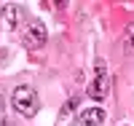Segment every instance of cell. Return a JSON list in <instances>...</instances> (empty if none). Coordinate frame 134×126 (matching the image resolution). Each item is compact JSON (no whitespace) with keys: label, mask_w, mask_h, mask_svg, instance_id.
<instances>
[{"label":"cell","mask_w":134,"mask_h":126,"mask_svg":"<svg viewBox=\"0 0 134 126\" xmlns=\"http://www.w3.org/2000/svg\"><path fill=\"white\" fill-rule=\"evenodd\" d=\"M11 107H14L19 116L32 118L35 113L40 110V99H38V91L32 86H16L11 91Z\"/></svg>","instance_id":"6da1fadb"},{"label":"cell","mask_w":134,"mask_h":126,"mask_svg":"<svg viewBox=\"0 0 134 126\" xmlns=\"http://www.w3.org/2000/svg\"><path fill=\"white\" fill-rule=\"evenodd\" d=\"M46 38H48V32H46V27H43L40 19H27V24L21 27V32H19L21 46L30 48V51L43 48V46H46Z\"/></svg>","instance_id":"7a4b0ae2"},{"label":"cell","mask_w":134,"mask_h":126,"mask_svg":"<svg viewBox=\"0 0 134 126\" xmlns=\"http://www.w3.org/2000/svg\"><path fill=\"white\" fill-rule=\"evenodd\" d=\"M0 24H3L5 32H21V27L27 24V14H24V8L16 6V3H11L3 8V16H0Z\"/></svg>","instance_id":"3957f363"},{"label":"cell","mask_w":134,"mask_h":126,"mask_svg":"<svg viewBox=\"0 0 134 126\" xmlns=\"http://www.w3.org/2000/svg\"><path fill=\"white\" fill-rule=\"evenodd\" d=\"M107 91H110V78H107V70H105V62H97V75H94V81L88 83L86 94L91 99H97V102H102L107 97Z\"/></svg>","instance_id":"277c9868"},{"label":"cell","mask_w":134,"mask_h":126,"mask_svg":"<svg viewBox=\"0 0 134 126\" xmlns=\"http://www.w3.org/2000/svg\"><path fill=\"white\" fill-rule=\"evenodd\" d=\"M78 123H83V126L105 123V110L102 107H86V110H81V116H78Z\"/></svg>","instance_id":"5b68a950"},{"label":"cell","mask_w":134,"mask_h":126,"mask_svg":"<svg viewBox=\"0 0 134 126\" xmlns=\"http://www.w3.org/2000/svg\"><path fill=\"white\" fill-rule=\"evenodd\" d=\"M75 107H78V99L72 97L67 105L59 110V118H57V126H72V113H75Z\"/></svg>","instance_id":"8992f818"},{"label":"cell","mask_w":134,"mask_h":126,"mask_svg":"<svg viewBox=\"0 0 134 126\" xmlns=\"http://www.w3.org/2000/svg\"><path fill=\"white\" fill-rule=\"evenodd\" d=\"M126 51H134V21H129L126 27Z\"/></svg>","instance_id":"52a82bcc"}]
</instances>
